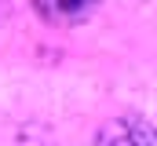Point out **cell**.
Wrapping results in <instances>:
<instances>
[{
  "instance_id": "obj_1",
  "label": "cell",
  "mask_w": 157,
  "mask_h": 146,
  "mask_svg": "<svg viewBox=\"0 0 157 146\" xmlns=\"http://www.w3.org/2000/svg\"><path fill=\"white\" fill-rule=\"evenodd\" d=\"M95 146H154V128L139 117H121L99 132Z\"/></svg>"
},
{
  "instance_id": "obj_2",
  "label": "cell",
  "mask_w": 157,
  "mask_h": 146,
  "mask_svg": "<svg viewBox=\"0 0 157 146\" xmlns=\"http://www.w3.org/2000/svg\"><path fill=\"white\" fill-rule=\"evenodd\" d=\"M33 7H37V15L44 22L77 26V22H84V18L99 7V0H33Z\"/></svg>"
}]
</instances>
